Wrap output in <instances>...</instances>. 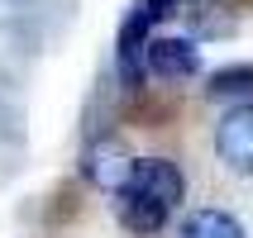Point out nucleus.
I'll return each instance as SVG.
<instances>
[{
	"instance_id": "obj_1",
	"label": "nucleus",
	"mask_w": 253,
	"mask_h": 238,
	"mask_svg": "<svg viewBox=\"0 0 253 238\" xmlns=\"http://www.w3.org/2000/svg\"><path fill=\"white\" fill-rule=\"evenodd\" d=\"M134 162L139 157H129V148L120 138H100L86 148V181L96 186V191H110V196H120L129 181H134Z\"/></svg>"
},
{
	"instance_id": "obj_2",
	"label": "nucleus",
	"mask_w": 253,
	"mask_h": 238,
	"mask_svg": "<svg viewBox=\"0 0 253 238\" xmlns=\"http://www.w3.org/2000/svg\"><path fill=\"white\" fill-rule=\"evenodd\" d=\"M215 153L234 171H253V105H234L215 129Z\"/></svg>"
},
{
	"instance_id": "obj_3",
	"label": "nucleus",
	"mask_w": 253,
	"mask_h": 238,
	"mask_svg": "<svg viewBox=\"0 0 253 238\" xmlns=\"http://www.w3.org/2000/svg\"><path fill=\"white\" fill-rule=\"evenodd\" d=\"M125 191H139V196H148V200H163V205L172 210V205L186 196V176L177 171V162H168V157H139V162H134V181H129Z\"/></svg>"
},
{
	"instance_id": "obj_4",
	"label": "nucleus",
	"mask_w": 253,
	"mask_h": 238,
	"mask_svg": "<svg viewBox=\"0 0 253 238\" xmlns=\"http://www.w3.org/2000/svg\"><path fill=\"white\" fill-rule=\"evenodd\" d=\"M143 71H153V76H191V71H201V53L191 38H148Z\"/></svg>"
},
{
	"instance_id": "obj_5",
	"label": "nucleus",
	"mask_w": 253,
	"mask_h": 238,
	"mask_svg": "<svg viewBox=\"0 0 253 238\" xmlns=\"http://www.w3.org/2000/svg\"><path fill=\"white\" fill-rule=\"evenodd\" d=\"M115 214H120V224L129 229V234H158V229L168 224V205L163 200H148V196H139V191H120L115 196Z\"/></svg>"
},
{
	"instance_id": "obj_6",
	"label": "nucleus",
	"mask_w": 253,
	"mask_h": 238,
	"mask_svg": "<svg viewBox=\"0 0 253 238\" xmlns=\"http://www.w3.org/2000/svg\"><path fill=\"white\" fill-rule=\"evenodd\" d=\"M177 238H244V224L225 210H191L177 229Z\"/></svg>"
},
{
	"instance_id": "obj_7",
	"label": "nucleus",
	"mask_w": 253,
	"mask_h": 238,
	"mask_svg": "<svg viewBox=\"0 0 253 238\" xmlns=\"http://www.w3.org/2000/svg\"><path fill=\"white\" fill-rule=\"evenodd\" d=\"M211 96L215 100H244L253 96V67H225L211 76Z\"/></svg>"
}]
</instances>
